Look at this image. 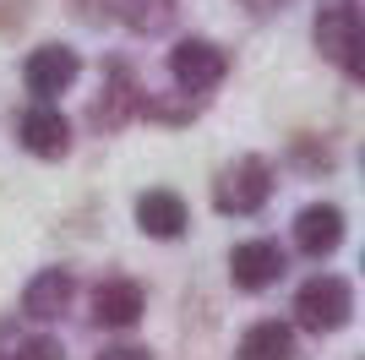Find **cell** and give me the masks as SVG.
<instances>
[{"label":"cell","mask_w":365,"mask_h":360,"mask_svg":"<svg viewBox=\"0 0 365 360\" xmlns=\"http://www.w3.org/2000/svg\"><path fill=\"white\" fill-rule=\"evenodd\" d=\"M66 300H71V273L44 268L28 289H22V311L38 316V322H49V316H61V311H66Z\"/></svg>","instance_id":"cell-10"},{"label":"cell","mask_w":365,"mask_h":360,"mask_svg":"<svg viewBox=\"0 0 365 360\" xmlns=\"http://www.w3.org/2000/svg\"><path fill=\"white\" fill-rule=\"evenodd\" d=\"M98 360H153L148 349H137V344H120V349H104Z\"/></svg>","instance_id":"cell-15"},{"label":"cell","mask_w":365,"mask_h":360,"mask_svg":"<svg viewBox=\"0 0 365 360\" xmlns=\"http://www.w3.org/2000/svg\"><path fill=\"white\" fill-rule=\"evenodd\" d=\"M22 148L38 153V159H61V153L71 148V126H66V115H61V109H49V104L28 109V115H22Z\"/></svg>","instance_id":"cell-8"},{"label":"cell","mask_w":365,"mask_h":360,"mask_svg":"<svg viewBox=\"0 0 365 360\" xmlns=\"http://www.w3.org/2000/svg\"><path fill=\"white\" fill-rule=\"evenodd\" d=\"M267 191H273L267 159H235V164L218 175L213 202H218V213H257L262 202H267Z\"/></svg>","instance_id":"cell-3"},{"label":"cell","mask_w":365,"mask_h":360,"mask_svg":"<svg viewBox=\"0 0 365 360\" xmlns=\"http://www.w3.org/2000/svg\"><path fill=\"white\" fill-rule=\"evenodd\" d=\"M278 273H284L278 240H245V246L229 251V279L240 289H267V284H278Z\"/></svg>","instance_id":"cell-6"},{"label":"cell","mask_w":365,"mask_h":360,"mask_svg":"<svg viewBox=\"0 0 365 360\" xmlns=\"http://www.w3.org/2000/svg\"><path fill=\"white\" fill-rule=\"evenodd\" d=\"M11 360H61V344L55 339H28V344H16Z\"/></svg>","instance_id":"cell-14"},{"label":"cell","mask_w":365,"mask_h":360,"mask_svg":"<svg viewBox=\"0 0 365 360\" xmlns=\"http://www.w3.org/2000/svg\"><path fill=\"white\" fill-rule=\"evenodd\" d=\"M349 311H354V289L344 279H333V273L305 279L300 295H294V322L311 328V333H338L349 322Z\"/></svg>","instance_id":"cell-1"},{"label":"cell","mask_w":365,"mask_h":360,"mask_svg":"<svg viewBox=\"0 0 365 360\" xmlns=\"http://www.w3.org/2000/svg\"><path fill=\"white\" fill-rule=\"evenodd\" d=\"M317 49L327 60H338L349 76H360V11H354L349 0H327L317 16Z\"/></svg>","instance_id":"cell-2"},{"label":"cell","mask_w":365,"mask_h":360,"mask_svg":"<svg viewBox=\"0 0 365 360\" xmlns=\"http://www.w3.org/2000/svg\"><path fill=\"white\" fill-rule=\"evenodd\" d=\"M76 71H82V60H76V49L66 44H44V49H33L28 66H22V76H28V93L33 99H55V93H66L76 82Z\"/></svg>","instance_id":"cell-5"},{"label":"cell","mask_w":365,"mask_h":360,"mask_svg":"<svg viewBox=\"0 0 365 360\" xmlns=\"http://www.w3.org/2000/svg\"><path fill=\"white\" fill-rule=\"evenodd\" d=\"M169 71H175V82H180L185 93H207V88L224 82L229 55L218 44H207V39H185V44L169 49Z\"/></svg>","instance_id":"cell-4"},{"label":"cell","mask_w":365,"mask_h":360,"mask_svg":"<svg viewBox=\"0 0 365 360\" xmlns=\"http://www.w3.org/2000/svg\"><path fill=\"white\" fill-rule=\"evenodd\" d=\"M142 284H131V279H109V284H98V295H93V316L104 322V328H131L142 316Z\"/></svg>","instance_id":"cell-9"},{"label":"cell","mask_w":365,"mask_h":360,"mask_svg":"<svg viewBox=\"0 0 365 360\" xmlns=\"http://www.w3.org/2000/svg\"><path fill=\"white\" fill-rule=\"evenodd\" d=\"M120 16L131 33H164L175 22V0H125Z\"/></svg>","instance_id":"cell-13"},{"label":"cell","mask_w":365,"mask_h":360,"mask_svg":"<svg viewBox=\"0 0 365 360\" xmlns=\"http://www.w3.org/2000/svg\"><path fill=\"white\" fill-rule=\"evenodd\" d=\"M245 6H257V11H267V6H278V0H245Z\"/></svg>","instance_id":"cell-16"},{"label":"cell","mask_w":365,"mask_h":360,"mask_svg":"<svg viewBox=\"0 0 365 360\" xmlns=\"http://www.w3.org/2000/svg\"><path fill=\"white\" fill-rule=\"evenodd\" d=\"M240 360H294L289 322H257V328L240 339Z\"/></svg>","instance_id":"cell-12"},{"label":"cell","mask_w":365,"mask_h":360,"mask_svg":"<svg viewBox=\"0 0 365 360\" xmlns=\"http://www.w3.org/2000/svg\"><path fill=\"white\" fill-rule=\"evenodd\" d=\"M338 240H344V213L333 202H311V208L294 219V246L305 256H327L338 251Z\"/></svg>","instance_id":"cell-7"},{"label":"cell","mask_w":365,"mask_h":360,"mask_svg":"<svg viewBox=\"0 0 365 360\" xmlns=\"http://www.w3.org/2000/svg\"><path fill=\"white\" fill-rule=\"evenodd\" d=\"M137 224L148 229V235H158V240H175L185 229V202L175 191H148L137 202Z\"/></svg>","instance_id":"cell-11"}]
</instances>
